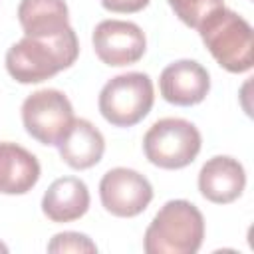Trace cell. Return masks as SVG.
I'll return each mask as SVG.
<instances>
[{
    "mask_svg": "<svg viewBox=\"0 0 254 254\" xmlns=\"http://www.w3.org/2000/svg\"><path fill=\"white\" fill-rule=\"evenodd\" d=\"M79 56V42L75 30H67L46 36L32 38L24 36L20 42L12 44L6 52L4 64L6 71L18 83H40L60 71L71 67Z\"/></svg>",
    "mask_w": 254,
    "mask_h": 254,
    "instance_id": "1",
    "label": "cell"
},
{
    "mask_svg": "<svg viewBox=\"0 0 254 254\" xmlns=\"http://www.w3.org/2000/svg\"><path fill=\"white\" fill-rule=\"evenodd\" d=\"M204 240V216L185 198L167 200L143 236L147 254H194Z\"/></svg>",
    "mask_w": 254,
    "mask_h": 254,
    "instance_id": "2",
    "label": "cell"
},
{
    "mask_svg": "<svg viewBox=\"0 0 254 254\" xmlns=\"http://www.w3.org/2000/svg\"><path fill=\"white\" fill-rule=\"evenodd\" d=\"M198 34L210 56L230 73L250 71L254 65L252 26L234 10L222 6L210 12L200 24Z\"/></svg>",
    "mask_w": 254,
    "mask_h": 254,
    "instance_id": "3",
    "label": "cell"
},
{
    "mask_svg": "<svg viewBox=\"0 0 254 254\" xmlns=\"http://www.w3.org/2000/svg\"><path fill=\"white\" fill-rule=\"evenodd\" d=\"M155 103L153 79L143 71H127L111 77L99 91L97 107L113 127H133L143 121Z\"/></svg>",
    "mask_w": 254,
    "mask_h": 254,
    "instance_id": "4",
    "label": "cell"
},
{
    "mask_svg": "<svg viewBox=\"0 0 254 254\" xmlns=\"http://www.w3.org/2000/svg\"><path fill=\"white\" fill-rule=\"evenodd\" d=\"M200 131L194 123L181 117L155 121L143 137V153L147 161L167 171L189 167L200 153Z\"/></svg>",
    "mask_w": 254,
    "mask_h": 254,
    "instance_id": "5",
    "label": "cell"
},
{
    "mask_svg": "<svg viewBox=\"0 0 254 254\" xmlns=\"http://www.w3.org/2000/svg\"><path fill=\"white\" fill-rule=\"evenodd\" d=\"M20 111L26 133L42 145H58L75 119L67 95L52 87L30 93Z\"/></svg>",
    "mask_w": 254,
    "mask_h": 254,
    "instance_id": "6",
    "label": "cell"
},
{
    "mask_svg": "<svg viewBox=\"0 0 254 254\" xmlns=\"http://www.w3.org/2000/svg\"><path fill=\"white\" fill-rule=\"evenodd\" d=\"M99 198L109 214L133 218L151 204L153 187L145 175L127 167H115L101 177Z\"/></svg>",
    "mask_w": 254,
    "mask_h": 254,
    "instance_id": "7",
    "label": "cell"
},
{
    "mask_svg": "<svg viewBox=\"0 0 254 254\" xmlns=\"http://www.w3.org/2000/svg\"><path fill=\"white\" fill-rule=\"evenodd\" d=\"M91 44L95 56L111 67L137 64L147 52L145 32L127 20H103L93 28Z\"/></svg>",
    "mask_w": 254,
    "mask_h": 254,
    "instance_id": "8",
    "label": "cell"
},
{
    "mask_svg": "<svg viewBox=\"0 0 254 254\" xmlns=\"http://www.w3.org/2000/svg\"><path fill=\"white\" fill-rule=\"evenodd\" d=\"M159 91L161 97L173 105H198L210 91V75L206 67L194 60H177L161 71Z\"/></svg>",
    "mask_w": 254,
    "mask_h": 254,
    "instance_id": "9",
    "label": "cell"
},
{
    "mask_svg": "<svg viewBox=\"0 0 254 254\" xmlns=\"http://www.w3.org/2000/svg\"><path fill=\"white\" fill-rule=\"evenodd\" d=\"M246 171L242 163L228 155L210 157L198 171V190L214 204H228L242 196Z\"/></svg>",
    "mask_w": 254,
    "mask_h": 254,
    "instance_id": "10",
    "label": "cell"
},
{
    "mask_svg": "<svg viewBox=\"0 0 254 254\" xmlns=\"http://www.w3.org/2000/svg\"><path fill=\"white\" fill-rule=\"evenodd\" d=\"M56 147L67 167L75 171H85L101 161L105 153V139L91 121L73 119Z\"/></svg>",
    "mask_w": 254,
    "mask_h": 254,
    "instance_id": "11",
    "label": "cell"
},
{
    "mask_svg": "<svg viewBox=\"0 0 254 254\" xmlns=\"http://www.w3.org/2000/svg\"><path fill=\"white\" fill-rule=\"evenodd\" d=\"M89 189L77 177L56 179L42 196V212L52 222H73L89 210Z\"/></svg>",
    "mask_w": 254,
    "mask_h": 254,
    "instance_id": "12",
    "label": "cell"
},
{
    "mask_svg": "<svg viewBox=\"0 0 254 254\" xmlns=\"http://www.w3.org/2000/svg\"><path fill=\"white\" fill-rule=\"evenodd\" d=\"M42 175L40 161L34 153L18 143L0 141V192L2 194H26L30 192Z\"/></svg>",
    "mask_w": 254,
    "mask_h": 254,
    "instance_id": "13",
    "label": "cell"
},
{
    "mask_svg": "<svg viewBox=\"0 0 254 254\" xmlns=\"http://www.w3.org/2000/svg\"><path fill=\"white\" fill-rule=\"evenodd\" d=\"M18 20L24 36L46 38L69 28V10L65 0H20Z\"/></svg>",
    "mask_w": 254,
    "mask_h": 254,
    "instance_id": "14",
    "label": "cell"
},
{
    "mask_svg": "<svg viewBox=\"0 0 254 254\" xmlns=\"http://www.w3.org/2000/svg\"><path fill=\"white\" fill-rule=\"evenodd\" d=\"M177 18L189 26V28H198V24L216 8L224 6V0H167Z\"/></svg>",
    "mask_w": 254,
    "mask_h": 254,
    "instance_id": "15",
    "label": "cell"
},
{
    "mask_svg": "<svg viewBox=\"0 0 254 254\" xmlns=\"http://www.w3.org/2000/svg\"><path fill=\"white\" fill-rule=\"evenodd\" d=\"M48 252L52 254H95L97 246L95 242L83 234V232H73V230H65V232H58L52 236V240L48 242Z\"/></svg>",
    "mask_w": 254,
    "mask_h": 254,
    "instance_id": "16",
    "label": "cell"
},
{
    "mask_svg": "<svg viewBox=\"0 0 254 254\" xmlns=\"http://www.w3.org/2000/svg\"><path fill=\"white\" fill-rule=\"evenodd\" d=\"M151 0H101V6L107 12L115 14H135L149 6Z\"/></svg>",
    "mask_w": 254,
    "mask_h": 254,
    "instance_id": "17",
    "label": "cell"
},
{
    "mask_svg": "<svg viewBox=\"0 0 254 254\" xmlns=\"http://www.w3.org/2000/svg\"><path fill=\"white\" fill-rule=\"evenodd\" d=\"M0 252H2V254H6V252H8V246H6L2 240H0Z\"/></svg>",
    "mask_w": 254,
    "mask_h": 254,
    "instance_id": "18",
    "label": "cell"
}]
</instances>
